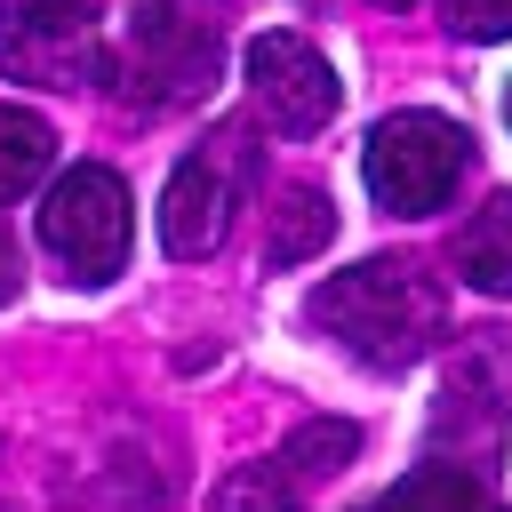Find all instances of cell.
I'll return each mask as SVG.
<instances>
[{
  "label": "cell",
  "instance_id": "obj_1",
  "mask_svg": "<svg viewBox=\"0 0 512 512\" xmlns=\"http://www.w3.org/2000/svg\"><path fill=\"white\" fill-rule=\"evenodd\" d=\"M440 320H448L440 280L416 256H368L312 288V328H328L368 368H416L440 344Z\"/></svg>",
  "mask_w": 512,
  "mask_h": 512
},
{
  "label": "cell",
  "instance_id": "obj_2",
  "mask_svg": "<svg viewBox=\"0 0 512 512\" xmlns=\"http://www.w3.org/2000/svg\"><path fill=\"white\" fill-rule=\"evenodd\" d=\"M464 168H472V136L456 120H440V112H392V120L368 128V152H360V176L392 216L448 208Z\"/></svg>",
  "mask_w": 512,
  "mask_h": 512
},
{
  "label": "cell",
  "instance_id": "obj_3",
  "mask_svg": "<svg viewBox=\"0 0 512 512\" xmlns=\"http://www.w3.org/2000/svg\"><path fill=\"white\" fill-rule=\"evenodd\" d=\"M40 248L64 280L96 288L128 264V184L104 168V160H80L48 184L40 200Z\"/></svg>",
  "mask_w": 512,
  "mask_h": 512
},
{
  "label": "cell",
  "instance_id": "obj_4",
  "mask_svg": "<svg viewBox=\"0 0 512 512\" xmlns=\"http://www.w3.org/2000/svg\"><path fill=\"white\" fill-rule=\"evenodd\" d=\"M224 72L216 0H136L128 32V96L136 104H192Z\"/></svg>",
  "mask_w": 512,
  "mask_h": 512
},
{
  "label": "cell",
  "instance_id": "obj_5",
  "mask_svg": "<svg viewBox=\"0 0 512 512\" xmlns=\"http://www.w3.org/2000/svg\"><path fill=\"white\" fill-rule=\"evenodd\" d=\"M256 176V152L240 128H216L208 144H192L160 192V248L168 256H216L224 232H232V208Z\"/></svg>",
  "mask_w": 512,
  "mask_h": 512
},
{
  "label": "cell",
  "instance_id": "obj_6",
  "mask_svg": "<svg viewBox=\"0 0 512 512\" xmlns=\"http://www.w3.org/2000/svg\"><path fill=\"white\" fill-rule=\"evenodd\" d=\"M0 72L24 88L104 80V32H96L88 0H8L0 8Z\"/></svg>",
  "mask_w": 512,
  "mask_h": 512
},
{
  "label": "cell",
  "instance_id": "obj_7",
  "mask_svg": "<svg viewBox=\"0 0 512 512\" xmlns=\"http://www.w3.org/2000/svg\"><path fill=\"white\" fill-rule=\"evenodd\" d=\"M248 88H256V104H264V120L280 128V136H312V128H328L336 120V64L304 40V32H256L248 40Z\"/></svg>",
  "mask_w": 512,
  "mask_h": 512
},
{
  "label": "cell",
  "instance_id": "obj_8",
  "mask_svg": "<svg viewBox=\"0 0 512 512\" xmlns=\"http://www.w3.org/2000/svg\"><path fill=\"white\" fill-rule=\"evenodd\" d=\"M456 272L480 296H512V192H496L464 232H456Z\"/></svg>",
  "mask_w": 512,
  "mask_h": 512
},
{
  "label": "cell",
  "instance_id": "obj_9",
  "mask_svg": "<svg viewBox=\"0 0 512 512\" xmlns=\"http://www.w3.org/2000/svg\"><path fill=\"white\" fill-rule=\"evenodd\" d=\"M48 160H56V128L40 112H24V104H0V208L24 200L48 176Z\"/></svg>",
  "mask_w": 512,
  "mask_h": 512
},
{
  "label": "cell",
  "instance_id": "obj_10",
  "mask_svg": "<svg viewBox=\"0 0 512 512\" xmlns=\"http://www.w3.org/2000/svg\"><path fill=\"white\" fill-rule=\"evenodd\" d=\"M328 232H336V208H328V192H280V208H272V240H264V256L288 272V264H304V256H320L328 248Z\"/></svg>",
  "mask_w": 512,
  "mask_h": 512
},
{
  "label": "cell",
  "instance_id": "obj_11",
  "mask_svg": "<svg viewBox=\"0 0 512 512\" xmlns=\"http://www.w3.org/2000/svg\"><path fill=\"white\" fill-rule=\"evenodd\" d=\"M360 456V424H344V416H312V424H296L288 432V448L272 456L288 480H328V472H344Z\"/></svg>",
  "mask_w": 512,
  "mask_h": 512
},
{
  "label": "cell",
  "instance_id": "obj_12",
  "mask_svg": "<svg viewBox=\"0 0 512 512\" xmlns=\"http://www.w3.org/2000/svg\"><path fill=\"white\" fill-rule=\"evenodd\" d=\"M384 504H456V512H480V504H488V488H480L472 472H456V464H424V472L392 480V488H384Z\"/></svg>",
  "mask_w": 512,
  "mask_h": 512
},
{
  "label": "cell",
  "instance_id": "obj_13",
  "mask_svg": "<svg viewBox=\"0 0 512 512\" xmlns=\"http://www.w3.org/2000/svg\"><path fill=\"white\" fill-rule=\"evenodd\" d=\"M448 8V32L464 40H512V0H440Z\"/></svg>",
  "mask_w": 512,
  "mask_h": 512
},
{
  "label": "cell",
  "instance_id": "obj_14",
  "mask_svg": "<svg viewBox=\"0 0 512 512\" xmlns=\"http://www.w3.org/2000/svg\"><path fill=\"white\" fill-rule=\"evenodd\" d=\"M296 496V480L272 464V472H240V480H224L216 488V504H288Z\"/></svg>",
  "mask_w": 512,
  "mask_h": 512
},
{
  "label": "cell",
  "instance_id": "obj_15",
  "mask_svg": "<svg viewBox=\"0 0 512 512\" xmlns=\"http://www.w3.org/2000/svg\"><path fill=\"white\" fill-rule=\"evenodd\" d=\"M16 288H24V272H16V248L0 240V304H16Z\"/></svg>",
  "mask_w": 512,
  "mask_h": 512
},
{
  "label": "cell",
  "instance_id": "obj_16",
  "mask_svg": "<svg viewBox=\"0 0 512 512\" xmlns=\"http://www.w3.org/2000/svg\"><path fill=\"white\" fill-rule=\"evenodd\" d=\"M384 8H408V0H384Z\"/></svg>",
  "mask_w": 512,
  "mask_h": 512
},
{
  "label": "cell",
  "instance_id": "obj_17",
  "mask_svg": "<svg viewBox=\"0 0 512 512\" xmlns=\"http://www.w3.org/2000/svg\"><path fill=\"white\" fill-rule=\"evenodd\" d=\"M504 120H512V96H504Z\"/></svg>",
  "mask_w": 512,
  "mask_h": 512
}]
</instances>
